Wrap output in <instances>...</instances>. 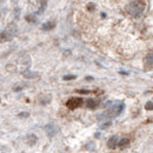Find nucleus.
I'll return each mask as SVG.
<instances>
[{"instance_id": "obj_8", "label": "nucleus", "mask_w": 153, "mask_h": 153, "mask_svg": "<svg viewBox=\"0 0 153 153\" xmlns=\"http://www.w3.org/2000/svg\"><path fill=\"white\" fill-rule=\"evenodd\" d=\"M22 76H25L26 79H34V78H38L39 74L37 72H32V71H30V70H26V71L22 72Z\"/></svg>"}, {"instance_id": "obj_17", "label": "nucleus", "mask_w": 153, "mask_h": 153, "mask_svg": "<svg viewBox=\"0 0 153 153\" xmlns=\"http://www.w3.org/2000/svg\"><path fill=\"white\" fill-rule=\"evenodd\" d=\"M26 20H27V21H33V22H34L37 19H36L34 16H27V17H26Z\"/></svg>"}, {"instance_id": "obj_19", "label": "nucleus", "mask_w": 153, "mask_h": 153, "mask_svg": "<svg viewBox=\"0 0 153 153\" xmlns=\"http://www.w3.org/2000/svg\"><path fill=\"white\" fill-rule=\"evenodd\" d=\"M110 125H111V123H107V124H105L104 126H101V128H106V127H107V126H110Z\"/></svg>"}, {"instance_id": "obj_1", "label": "nucleus", "mask_w": 153, "mask_h": 153, "mask_svg": "<svg viewBox=\"0 0 153 153\" xmlns=\"http://www.w3.org/2000/svg\"><path fill=\"white\" fill-rule=\"evenodd\" d=\"M127 12L132 16V17H138L143 13V11L145 10V2L143 0H132L127 7H126Z\"/></svg>"}, {"instance_id": "obj_9", "label": "nucleus", "mask_w": 153, "mask_h": 153, "mask_svg": "<svg viewBox=\"0 0 153 153\" xmlns=\"http://www.w3.org/2000/svg\"><path fill=\"white\" fill-rule=\"evenodd\" d=\"M145 65L150 68H153V53H150L147 54L146 58H145Z\"/></svg>"}, {"instance_id": "obj_15", "label": "nucleus", "mask_w": 153, "mask_h": 153, "mask_svg": "<svg viewBox=\"0 0 153 153\" xmlns=\"http://www.w3.org/2000/svg\"><path fill=\"white\" fill-rule=\"evenodd\" d=\"M76 76H73V74H68V76H64V80H74Z\"/></svg>"}, {"instance_id": "obj_6", "label": "nucleus", "mask_w": 153, "mask_h": 153, "mask_svg": "<svg viewBox=\"0 0 153 153\" xmlns=\"http://www.w3.org/2000/svg\"><path fill=\"white\" fill-rule=\"evenodd\" d=\"M37 141H38V138H37L36 134H30V135L26 137V143H27V145H30V146L36 145Z\"/></svg>"}, {"instance_id": "obj_11", "label": "nucleus", "mask_w": 153, "mask_h": 153, "mask_svg": "<svg viewBox=\"0 0 153 153\" xmlns=\"http://www.w3.org/2000/svg\"><path fill=\"white\" fill-rule=\"evenodd\" d=\"M128 144H130L128 138H121V139L119 140V143H118V146H119L120 149H124V147H126Z\"/></svg>"}, {"instance_id": "obj_20", "label": "nucleus", "mask_w": 153, "mask_h": 153, "mask_svg": "<svg viewBox=\"0 0 153 153\" xmlns=\"http://www.w3.org/2000/svg\"><path fill=\"white\" fill-rule=\"evenodd\" d=\"M87 8H88V10H93V8H94V6H93V5H90Z\"/></svg>"}, {"instance_id": "obj_10", "label": "nucleus", "mask_w": 153, "mask_h": 153, "mask_svg": "<svg viewBox=\"0 0 153 153\" xmlns=\"http://www.w3.org/2000/svg\"><path fill=\"white\" fill-rule=\"evenodd\" d=\"M51 99H52V97L50 96V94H45V96H41L40 97V104L41 105H47L50 101H51Z\"/></svg>"}, {"instance_id": "obj_14", "label": "nucleus", "mask_w": 153, "mask_h": 153, "mask_svg": "<svg viewBox=\"0 0 153 153\" xmlns=\"http://www.w3.org/2000/svg\"><path fill=\"white\" fill-rule=\"evenodd\" d=\"M145 108H146V110H149V111H152L153 110V101H149V102H146Z\"/></svg>"}, {"instance_id": "obj_4", "label": "nucleus", "mask_w": 153, "mask_h": 153, "mask_svg": "<svg viewBox=\"0 0 153 153\" xmlns=\"http://www.w3.org/2000/svg\"><path fill=\"white\" fill-rule=\"evenodd\" d=\"M58 131H59L58 127L56 125H53V124H50V125L45 126V132L47 134V137H50V138H53L58 133Z\"/></svg>"}, {"instance_id": "obj_3", "label": "nucleus", "mask_w": 153, "mask_h": 153, "mask_svg": "<svg viewBox=\"0 0 153 153\" xmlns=\"http://www.w3.org/2000/svg\"><path fill=\"white\" fill-rule=\"evenodd\" d=\"M81 105H82V99L81 98H76V97H73V98L68 99L67 102H66V106L70 110H76L78 107H80Z\"/></svg>"}, {"instance_id": "obj_21", "label": "nucleus", "mask_w": 153, "mask_h": 153, "mask_svg": "<svg viewBox=\"0 0 153 153\" xmlns=\"http://www.w3.org/2000/svg\"><path fill=\"white\" fill-rule=\"evenodd\" d=\"M86 80H93V78L92 76H86Z\"/></svg>"}, {"instance_id": "obj_2", "label": "nucleus", "mask_w": 153, "mask_h": 153, "mask_svg": "<svg viewBox=\"0 0 153 153\" xmlns=\"http://www.w3.org/2000/svg\"><path fill=\"white\" fill-rule=\"evenodd\" d=\"M124 110V104H120V105H115L113 107H111L110 110H107L106 112H104L99 117L100 120H106V119H112L117 115H119Z\"/></svg>"}, {"instance_id": "obj_7", "label": "nucleus", "mask_w": 153, "mask_h": 153, "mask_svg": "<svg viewBox=\"0 0 153 153\" xmlns=\"http://www.w3.org/2000/svg\"><path fill=\"white\" fill-rule=\"evenodd\" d=\"M54 27H56V22H54V21H47V22L42 24L41 30H42V31H51V30H53Z\"/></svg>"}, {"instance_id": "obj_13", "label": "nucleus", "mask_w": 153, "mask_h": 153, "mask_svg": "<svg viewBox=\"0 0 153 153\" xmlns=\"http://www.w3.org/2000/svg\"><path fill=\"white\" fill-rule=\"evenodd\" d=\"M47 1L48 0H40V8H39L38 13H41L42 11H45V8L47 7Z\"/></svg>"}, {"instance_id": "obj_12", "label": "nucleus", "mask_w": 153, "mask_h": 153, "mask_svg": "<svg viewBox=\"0 0 153 153\" xmlns=\"http://www.w3.org/2000/svg\"><path fill=\"white\" fill-rule=\"evenodd\" d=\"M86 105H87L88 108H96L97 106H98V101L94 100V99H88L87 102H86Z\"/></svg>"}, {"instance_id": "obj_16", "label": "nucleus", "mask_w": 153, "mask_h": 153, "mask_svg": "<svg viewBox=\"0 0 153 153\" xmlns=\"http://www.w3.org/2000/svg\"><path fill=\"white\" fill-rule=\"evenodd\" d=\"M76 92H78V93H80V94H88L91 91H88V90H78Z\"/></svg>"}, {"instance_id": "obj_18", "label": "nucleus", "mask_w": 153, "mask_h": 153, "mask_svg": "<svg viewBox=\"0 0 153 153\" xmlns=\"http://www.w3.org/2000/svg\"><path fill=\"white\" fill-rule=\"evenodd\" d=\"M18 115H19L20 118H27V117L30 115V113H28V112H21V113H19Z\"/></svg>"}, {"instance_id": "obj_5", "label": "nucleus", "mask_w": 153, "mask_h": 153, "mask_svg": "<svg viewBox=\"0 0 153 153\" xmlns=\"http://www.w3.org/2000/svg\"><path fill=\"white\" fill-rule=\"evenodd\" d=\"M118 143H119L118 137H117V135H112V137L108 139V141H107V146H108L110 149H115V147L118 146Z\"/></svg>"}]
</instances>
